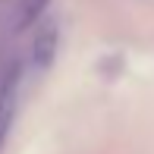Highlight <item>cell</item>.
Masks as SVG:
<instances>
[{
  "label": "cell",
  "instance_id": "1",
  "mask_svg": "<svg viewBox=\"0 0 154 154\" xmlns=\"http://www.w3.org/2000/svg\"><path fill=\"white\" fill-rule=\"evenodd\" d=\"M19 101H22V69L13 66L3 75V82H0V145L6 142L13 123H16Z\"/></svg>",
  "mask_w": 154,
  "mask_h": 154
},
{
  "label": "cell",
  "instance_id": "3",
  "mask_svg": "<svg viewBox=\"0 0 154 154\" xmlns=\"http://www.w3.org/2000/svg\"><path fill=\"white\" fill-rule=\"evenodd\" d=\"M44 6H47V0H22V6H19V16H16L19 29H25L32 19H38V13L44 10Z\"/></svg>",
  "mask_w": 154,
  "mask_h": 154
},
{
  "label": "cell",
  "instance_id": "2",
  "mask_svg": "<svg viewBox=\"0 0 154 154\" xmlns=\"http://www.w3.org/2000/svg\"><path fill=\"white\" fill-rule=\"evenodd\" d=\"M57 41H60L57 22H44L38 29V35H35V41H32V69L35 72H44L54 63V57H57Z\"/></svg>",
  "mask_w": 154,
  "mask_h": 154
}]
</instances>
